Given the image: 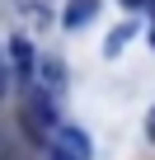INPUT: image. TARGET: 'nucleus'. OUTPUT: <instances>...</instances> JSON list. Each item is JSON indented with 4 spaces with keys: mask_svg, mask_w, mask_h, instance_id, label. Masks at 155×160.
Masks as SVG:
<instances>
[{
    "mask_svg": "<svg viewBox=\"0 0 155 160\" xmlns=\"http://www.w3.org/2000/svg\"><path fill=\"white\" fill-rule=\"evenodd\" d=\"M24 122L38 137H52L56 132V113H52V99H47L42 85H28V94H24Z\"/></svg>",
    "mask_w": 155,
    "mask_h": 160,
    "instance_id": "nucleus-1",
    "label": "nucleus"
},
{
    "mask_svg": "<svg viewBox=\"0 0 155 160\" xmlns=\"http://www.w3.org/2000/svg\"><path fill=\"white\" fill-rule=\"evenodd\" d=\"M56 160H90V137L75 127H56Z\"/></svg>",
    "mask_w": 155,
    "mask_h": 160,
    "instance_id": "nucleus-2",
    "label": "nucleus"
},
{
    "mask_svg": "<svg viewBox=\"0 0 155 160\" xmlns=\"http://www.w3.org/2000/svg\"><path fill=\"white\" fill-rule=\"evenodd\" d=\"M10 57H14V71L33 80V66H38V57H33V47H28V38H14V42H10Z\"/></svg>",
    "mask_w": 155,
    "mask_h": 160,
    "instance_id": "nucleus-3",
    "label": "nucleus"
},
{
    "mask_svg": "<svg viewBox=\"0 0 155 160\" xmlns=\"http://www.w3.org/2000/svg\"><path fill=\"white\" fill-rule=\"evenodd\" d=\"M38 85H42L47 94H56V90L66 85V75H61V61H52V57H47V61H38Z\"/></svg>",
    "mask_w": 155,
    "mask_h": 160,
    "instance_id": "nucleus-4",
    "label": "nucleus"
},
{
    "mask_svg": "<svg viewBox=\"0 0 155 160\" xmlns=\"http://www.w3.org/2000/svg\"><path fill=\"white\" fill-rule=\"evenodd\" d=\"M94 10H99V0H70V5H66V28L90 24V19H94Z\"/></svg>",
    "mask_w": 155,
    "mask_h": 160,
    "instance_id": "nucleus-5",
    "label": "nucleus"
},
{
    "mask_svg": "<svg viewBox=\"0 0 155 160\" xmlns=\"http://www.w3.org/2000/svg\"><path fill=\"white\" fill-rule=\"evenodd\" d=\"M127 38H132V28H118V33H113V38H108V52H118V47H122V42H127Z\"/></svg>",
    "mask_w": 155,
    "mask_h": 160,
    "instance_id": "nucleus-6",
    "label": "nucleus"
},
{
    "mask_svg": "<svg viewBox=\"0 0 155 160\" xmlns=\"http://www.w3.org/2000/svg\"><path fill=\"white\" fill-rule=\"evenodd\" d=\"M10 90V66H5V52H0V94Z\"/></svg>",
    "mask_w": 155,
    "mask_h": 160,
    "instance_id": "nucleus-7",
    "label": "nucleus"
},
{
    "mask_svg": "<svg viewBox=\"0 0 155 160\" xmlns=\"http://www.w3.org/2000/svg\"><path fill=\"white\" fill-rule=\"evenodd\" d=\"M146 137H150V141H155V108H150V113H146Z\"/></svg>",
    "mask_w": 155,
    "mask_h": 160,
    "instance_id": "nucleus-8",
    "label": "nucleus"
},
{
    "mask_svg": "<svg viewBox=\"0 0 155 160\" xmlns=\"http://www.w3.org/2000/svg\"><path fill=\"white\" fill-rule=\"evenodd\" d=\"M122 5H155V0H122Z\"/></svg>",
    "mask_w": 155,
    "mask_h": 160,
    "instance_id": "nucleus-9",
    "label": "nucleus"
},
{
    "mask_svg": "<svg viewBox=\"0 0 155 160\" xmlns=\"http://www.w3.org/2000/svg\"><path fill=\"white\" fill-rule=\"evenodd\" d=\"M0 160H10V155H0Z\"/></svg>",
    "mask_w": 155,
    "mask_h": 160,
    "instance_id": "nucleus-10",
    "label": "nucleus"
}]
</instances>
